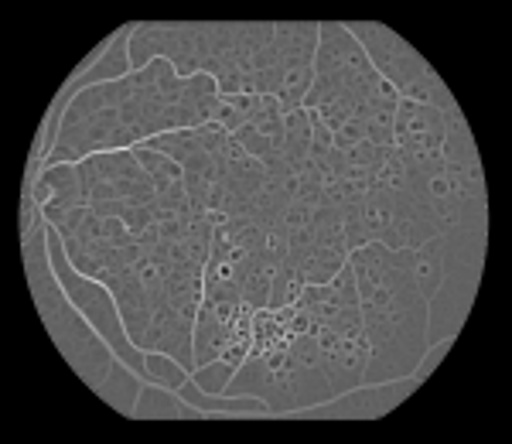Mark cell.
Segmentation results:
<instances>
[{
    "instance_id": "cell-9",
    "label": "cell",
    "mask_w": 512,
    "mask_h": 444,
    "mask_svg": "<svg viewBox=\"0 0 512 444\" xmlns=\"http://www.w3.org/2000/svg\"><path fill=\"white\" fill-rule=\"evenodd\" d=\"M396 260L410 274V281L417 284V291L424 294V301L431 304L444 281V233L420 246H410V250H396Z\"/></svg>"
},
{
    "instance_id": "cell-17",
    "label": "cell",
    "mask_w": 512,
    "mask_h": 444,
    "mask_svg": "<svg viewBox=\"0 0 512 444\" xmlns=\"http://www.w3.org/2000/svg\"><path fill=\"white\" fill-rule=\"evenodd\" d=\"M362 123H366V141L379 147L393 144L396 137V110H362Z\"/></svg>"
},
{
    "instance_id": "cell-7",
    "label": "cell",
    "mask_w": 512,
    "mask_h": 444,
    "mask_svg": "<svg viewBox=\"0 0 512 444\" xmlns=\"http://www.w3.org/2000/svg\"><path fill=\"white\" fill-rule=\"evenodd\" d=\"M444 130H448V113L437 110V106L417 103V100H403L396 103V151L407 158L410 168H441V144H444Z\"/></svg>"
},
{
    "instance_id": "cell-12",
    "label": "cell",
    "mask_w": 512,
    "mask_h": 444,
    "mask_svg": "<svg viewBox=\"0 0 512 444\" xmlns=\"http://www.w3.org/2000/svg\"><path fill=\"white\" fill-rule=\"evenodd\" d=\"M41 188H48V202L41 205L45 216L52 212H65V209H79V205H89L86 188L79 182L76 164H48L45 175L38 178Z\"/></svg>"
},
{
    "instance_id": "cell-3",
    "label": "cell",
    "mask_w": 512,
    "mask_h": 444,
    "mask_svg": "<svg viewBox=\"0 0 512 444\" xmlns=\"http://www.w3.org/2000/svg\"><path fill=\"white\" fill-rule=\"evenodd\" d=\"M345 28H349L355 41L362 45V52L373 62V69L390 82L403 100H417V103L437 106V110H444V113H458V103H454V96L448 93V86L437 79V72L431 65L420 59L417 48H410L396 31L383 28V24H373V21L345 24Z\"/></svg>"
},
{
    "instance_id": "cell-14",
    "label": "cell",
    "mask_w": 512,
    "mask_h": 444,
    "mask_svg": "<svg viewBox=\"0 0 512 444\" xmlns=\"http://www.w3.org/2000/svg\"><path fill=\"white\" fill-rule=\"evenodd\" d=\"M304 287H308V281H304L301 267H297L291 257H284L277 263V270H274V287H270V304H267V308L270 311L294 308V301L301 298Z\"/></svg>"
},
{
    "instance_id": "cell-10",
    "label": "cell",
    "mask_w": 512,
    "mask_h": 444,
    "mask_svg": "<svg viewBox=\"0 0 512 444\" xmlns=\"http://www.w3.org/2000/svg\"><path fill=\"white\" fill-rule=\"evenodd\" d=\"M277 257L263 253H250L233 267V281L243 294L246 311H267L270 304V287H274V270H277Z\"/></svg>"
},
{
    "instance_id": "cell-13",
    "label": "cell",
    "mask_w": 512,
    "mask_h": 444,
    "mask_svg": "<svg viewBox=\"0 0 512 444\" xmlns=\"http://www.w3.org/2000/svg\"><path fill=\"white\" fill-rule=\"evenodd\" d=\"M441 158H444V164H478L475 137H472V130H468L465 117H461V110L448 113V130H444Z\"/></svg>"
},
{
    "instance_id": "cell-6",
    "label": "cell",
    "mask_w": 512,
    "mask_h": 444,
    "mask_svg": "<svg viewBox=\"0 0 512 444\" xmlns=\"http://www.w3.org/2000/svg\"><path fill=\"white\" fill-rule=\"evenodd\" d=\"M315 79L338 86L352 96L355 103H366V96L373 93V86L383 76L373 69V62L366 59L362 45L345 24L325 21L318 24V52H315Z\"/></svg>"
},
{
    "instance_id": "cell-5",
    "label": "cell",
    "mask_w": 512,
    "mask_h": 444,
    "mask_svg": "<svg viewBox=\"0 0 512 444\" xmlns=\"http://www.w3.org/2000/svg\"><path fill=\"white\" fill-rule=\"evenodd\" d=\"M318 356L321 369H325L332 393L355 390L366 380V366H369V342H366V325H362V308L349 304L328 322L325 328H318Z\"/></svg>"
},
{
    "instance_id": "cell-11",
    "label": "cell",
    "mask_w": 512,
    "mask_h": 444,
    "mask_svg": "<svg viewBox=\"0 0 512 444\" xmlns=\"http://www.w3.org/2000/svg\"><path fill=\"white\" fill-rule=\"evenodd\" d=\"M315 52H318L315 21L274 24V65H315Z\"/></svg>"
},
{
    "instance_id": "cell-8",
    "label": "cell",
    "mask_w": 512,
    "mask_h": 444,
    "mask_svg": "<svg viewBox=\"0 0 512 444\" xmlns=\"http://www.w3.org/2000/svg\"><path fill=\"white\" fill-rule=\"evenodd\" d=\"M246 328H250L246 322L243 325L222 322L216 311L202 301L198 318H195V366L205 369V366L219 363V359H226V352L233 349L239 339H246V335H250Z\"/></svg>"
},
{
    "instance_id": "cell-16",
    "label": "cell",
    "mask_w": 512,
    "mask_h": 444,
    "mask_svg": "<svg viewBox=\"0 0 512 444\" xmlns=\"http://www.w3.org/2000/svg\"><path fill=\"white\" fill-rule=\"evenodd\" d=\"M147 147H154V151L168 154L171 161L185 164L188 158H195L198 151H202V141H198V130H168V134H158L151 137V141H144Z\"/></svg>"
},
{
    "instance_id": "cell-1",
    "label": "cell",
    "mask_w": 512,
    "mask_h": 444,
    "mask_svg": "<svg viewBox=\"0 0 512 444\" xmlns=\"http://www.w3.org/2000/svg\"><path fill=\"white\" fill-rule=\"evenodd\" d=\"M349 267L359 287L362 325L369 342L366 386L414 376L427 352V301L400 267L396 250L366 243L349 253Z\"/></svg>"
},
{
    "instance_id": "cell-18",
    "label": "cell",
    "mask_w": 512,
    "mask_h": 444,
    "mask_svg": "<svg viewBox=\"0 0 512 444\" xmlns=\"http://www.w3.org/2000/svg\"><path fill=\"white\" fill-rule=\"evenodd\" d=\"M342 158H345V164H349V168H369V171H373V168H376V161H379V144H373V141H359V144L345 147Z\"/></svg>"
},
{
    "instance_id": "cell-4",
    "label": "cell",
    "mask_w": 512,
    "mask_h": 444,
    "mask_svg": "<svg viewBox=\"0 0 512 444\" xmlns=\"http://www.w3.org/2000/svg\"><path fill=\"white\" fill-rule=\"evenodd\" d=\"M407 195L424 202L444 229L468 219H485L482 164H441V168H410Z\"/></svg>"
},
{
    "instance_id": "cell-15",
    "label": "cell",
    "mask_w": 512,
    "mask_h": 444,
    "mask_svg": "<svg viewBox=\"0 0 512 444\" xmlns=\"http://www.w3.org/2000/svg\"><path fill=\"white\" fill-rule=\"evenodd\" d=\"M284 154L294 168L311 158V113L304 106L284 117Z\"/></svg>"
},
{
    "instance_id": "cell-2",
    "label": "cell",
    "mask_w": 512,
    "mask_h": 444,
    "mask_svg": "<svg viewBox=\"0 0 512 444\" xmlns=\"http://www.w3.org/2000/svg\"><path fill=\"white\" fill-rule=\"evenodd\" d=\"M222 393L256 397L270 414H287V410H304L335 400L332 383L321 369L315 332H294L280 345L246 352L243 366L233 373V380H226Z\"/></svg>"
}]
</instances>
